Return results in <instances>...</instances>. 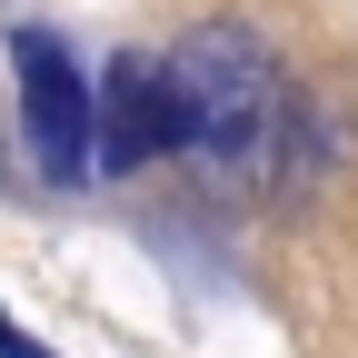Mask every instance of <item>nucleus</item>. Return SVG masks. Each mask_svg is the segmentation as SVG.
<instances>
[{
	"mask_svg": "<svg viewBox=\"0 0 358 358\" xmlns=\"http://www.w3.org/2000/svg\"><path fill=\"white\" fill-rule=\"evenodd\" d=\"M159 70H169V100H179V159H189L219 199L268 189V169H279V120H289V80L268 60V40L249 20H199Z\"/></svg>",
	"mask_w": 358,
	"mask_h": 358,
	"instance_id": "obj_1",
	"label": "nucleus"
},
{
	"mask_svg": "<svg viewBox=\"0 0 358 358\" xmlns=\"http://www.w3.org/2000/svg\"><path fill=\"white\" fill-rule=\"evenodd\" d=\"M10 80H20V150H30V169L50 189H90L100 179L90 169V80L70 60V40L20 20L10 30Z\"/></svg>",
	"mask_w": 358,
	"mask_h": 358,
	"instance_id": "obj_2",
	"label": "nucleus"
},
{
	"mask_svg": "<svg viewBox=\"0 0 358 358\" xmlns=\"http://www.w3.org/2000/svg\"><path fill=\"white\" fill-rule=\"evenodd\" d=\"M150 159H179V100H169V70L120 50L100 80H90V169L129 179Z\"/></svg>",
	"mask_w": 358,
	"mask_h": 358,
	"instance_id": "obj_3",
	"label": "nucleus"
},
{
	"mask_svg": "<svg viewBox=\"0 0 358 358\" xmlns=\"http://www.w3.org/2000/svg\"><path fill=\"white\" fill-rule=\"evenodd\" d=\"M338 159H348V150H338V120H329V100H319V90H289V120H279V169H268V189L308 199V189H319Z\"/></svg>",
	"mask_w": 358,
	"mask_h": 358,
	"instance_id": "obj_4",
	"label": "nucleus"
},
{
	"mask_svg": "<svg viewBox=\"0 0 358 358\" xmlns=\"http://www.w3.org/2000/svg\"><path fill=\"white\" fill-rule=\"evenodd\" d=\"M0 358H50V348H40V338H30V329L10 319V308H0Z\"/></svg>",
	"mask_w": 358,
	"mask_h": 358,
	"instance_id": "obj_5",
	"label": "nucleus"
}]
</instances>
